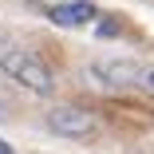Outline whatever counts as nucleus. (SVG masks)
Wrapping results in <instances>:
<instances>
[{
    "label": "nucleus",
    "instance_id": "obj_7",
    "mask_svg": "<svg viewBox=\"0 0 154 154\" xmlns=\"http://www.w3.org/2000/svg\"><path fill=\"white\" fill-rule=\"evenodd\" d=\"M0 154H16V150H12V146H8L4 138H0Z\"/></svg>",
    "mask_w": 154,
    "mask_h": 154
},
{
    "label": "nucleus",
    "instance_id": "obj_2",
    "mask_svg": "<svg viewBox=\"0 0 154 154\" xmlns=\"http://www.w3.org/2000/svg\"><path fill=\"white\" fill-rule=\"evenodd\" d=\"M48 131L59 134V138H91L95 134V115L87 107H75V103H59L44 115Z\"/></svg>",
    "mask_w": 154,
    "mask_h": 154
},
{
    "label": "nucleus",
    "instance_id": "obj_3",
    "mask_svg": "<svg viewBox=\"0 0 154 154\" xmlns=\"http://www.w3.org/2000/svg\"><path fill=\"white\" fill-rule=\"evenodd\" d=\"M48 20L59 24V28H83V24L95 20V4L91 0H67V4L48 8Z\"/></svg>",
    "mask_w": 154,
    "mask_h": 154
},
{
    "label": "nucleus",
    "instance_id": "obj_4",
    "mask_svg": "<svg viewBox=\"0 0 154 154\" xmlns=\"http://www.w3.org/2000/svg\"><path fill=\"white\" fill-rule=\"evenodd\" d=\"M95 75L111 87H131L134 83V67L122 63V59H103V63H95Z\"/></svg>",
    "mask_w": 154,
    "mask_h": 154
},
{
    "label": "nucleus",
    "instance_id": "obj_6",
    "mask_svg": "<svg viewBox=\"0 0 154 154\" xmlns=\"http://www.w3.org/2000/svg\"><path fill=\"white\" fill-rule=\"evenodd\" d=\"M142 83H146V87L154 91V71H146V75H142Z\"/></svg>",
    "mask_w": 154,
    "mask_h": 154
},
{
    "label": "nucleus",
    "instance_id": "obj_1",
    "mask_svg": "<svg viewBox=\"0 0 154 154\" xmlns=\"http://www.w3.org/2000/svg\"><path fill=\"white\" fill-rule=\"evenodd\" d=\"M0 71L8 79H16L20 87H28L32 95H51L55 91V71L44 55L28 51V48H16V44H4L0 48Z\"/></svg>",
    "mask_w": 154,
    "mask_h": 154
},
{
    "label": "nucleus",
    "instance_id": "obj_5",
    "mask_svg": "<svg viewBox=\"0 0 154 154\" xmlns=\"http://www.w3.org/2000/svg\"><path fill=\"white\" fill-rule=\"evenodd\" d=\"M95 36H99V40H115V36H119V20H99V24H95Z\"/></svg>",
    "mask_w": 154,
    "mask_h": 154
}]
</instances>
